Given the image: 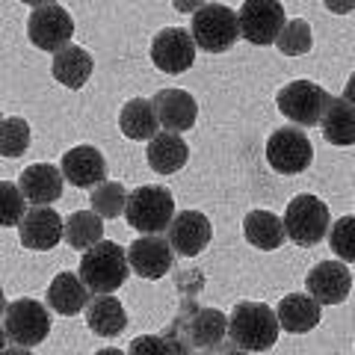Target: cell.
Wrapping results in <instances>:
<instances>
[{
	"mask_svg": "<svg viewBox=\"0 0 355 355\" xmlns=\"http://www.w3.org/2000/svg\"><path fill=\"white\" fill-rule=\"evenodd\" d=\"M279 317L263 302H237L228 317V340L240 352H263L279 340Z\"/></svg>",
	"mask_w": 355,
	"mask_h": 355,
	"instance_id": "cell-1",
	"label": "cell"
},
{
	"mask_svg": "<svg viewBox=\"0 0 355 355\" xmlns=\"http://www.w3.org/2000/svg\"><path fill=\"white\" fill-rule=\"evenodd\" d=\"M128 252L113 240H101L98 246L83 252L80 258V282L89 287V293L95 296H113L128 279Z\"/></svg>",
	"mask_w": 355,
	"mask_h": 355,
	"instance_id": "cell-2",
	"label": "cell"
},
{
	"mask_svg": "<svg viewBox=\"0 0 355 355\" xmlns=\"http://www.w3.org/2000/svg\"><path fill=\"white\" fill-rule=\"evenodd\" d=\"M125 216H128V225L137 228L142 237H154V234H160V231H169L172 219H175V198L160 184L137 187V190L128 196Z\"/></svg>",
	"mask_w": 355,
	"mask_h": 355,
	"instance_id": "cell-3",
	"label": "cell"
},
{
	"mask_svg": "<svg viewBox=\"0 0 355 355\" xmlns=\"http://www.w3.org/2000/svg\"><path fill=\"white\" fill-rule=\"evenodd\" d=\"M190 320L187 317H178V323L172 331H166L175 343L181 355H193V352H214L219 349V343L225 340V331H228V320L222 311L216 308H193L190 305Z\"/></svg>",
	"mask_w": 355,
	"mask_h": 355,
	"instance_id": "cell-4",
	"label": "cell"
},
{
	"mask_svg": "<svg viewBox=\"0 0 355 355\" xmlns=\"http://www.w3.org/2000/svg\"><path fill=\"white\" fill-rule=\"evenodd\" d=\"M190 36L196 42V48H202L207 53L231 51L234 48V42L240 39L237 12L234 9H228L225 3H202L193 12Z\"/></svg>",
	"mask_w": 355,
	"mask_h": 355,
	"instance_id": "cell-5",
	"label": "cell"
},
{
	"mask_svg": "<svg viewBox=\"0 0 355 355\" xmlns=\"http://www.w3.org/2000/svg\"><path fill=\"white\" fill-rule=\"evenodd\" d=\"M282 222H284V234L302 249L317 246L320 240H326L329 228H331V216H329L326 202H320V198L311 193L291 198Z\"/></svg>",
	"mask_w": 355,
	"mask_h": 355,
	"instance_id": "cell-6",
	"label": "cell"
},
{
	"mask_svg": "<svg viewBox=\"0 0 355 355\" xmlns=\"http://www.w3.org/2000/svg\"><path fill=\"white\" fill-rule=\"evenodd\" d=\"M275 104H279L282 116H287L293 125L314 128V125L323 121L326 110L331 104V95L314 80H293V83H287V86L279 89Z\"/></svg>",
	"mask_w": 355,
	"mask_h": 355,
	"instance_id": "cell-7",
	"label": "cell"
},
{
	"mask_svg": "<svg viewBox=\"0 0 355 355\" xmlns=\"http://www.w3.org/2000/svg\"><path fill=\"white\" fill-rule=\"evenodd\" d=\"M27 36L39 51L60 53L71 44L74 21L60 3H36L27 18Z\"/></svg>",
	"mask_w": 355,
	"mask_h": 355,
	"instance_id": "cell-8",
	"label": "cell"
},
{
	"mask_svg": "<svg viewBox=\"0 0 355 355\" xmlns=\"http://www.w3.org/2000/svg\"><path fill=\"white\" fill-rule=\"evenodd\" d=\"M3 329L15 347L33 349L51 335V314L36 299H15L3 314Z\"/></svg>",
	"mask_w": 355,
	"mask_h": 355,
	"instance_id": "cell-9",
	"label": "cell"
},
{
	"mask_svg": "<svg viewBox=\"0 0 355 355\" xmlns=\"http://www.w3.org/2000/svg\"><path fill=\"white\" fill-rule=\"evenodd\" d=\"M240 39L252 44H272L287 24L284 6L279 0H246L237 12Z\"/></svg>",
	"mask_w": 355,
	"mask_h": 355,
	"instance_id": "cell-10",
	"label": "cell"
},
{
	"mask_svg": "<svg viewBox=\"0 0 355 355\" xmlns=\"http://www.w3.org/2000/svg\"><path fill=\"white\" fill-rule=\"evenodd\" d=\"M314 160V146L302 130L296 128H279L266 139V163L282 175H299L305 172Z\"/></svg>",
	"mask_w": 355,
	"mask_h": 355,
	"instance_id": "cell-11",
	"label": "cell"
},
{
	"mask_svg": "<svg viewBox=\"0 0 355 355\" xmlns=\"http://www.w3.org/2000/svg\"><path fill=\"white\" fill-rule=\"evenodd\" d=\"M151 60L166 74H184L196 62V42L190 30L166 27L151 42Z\"/></svg>",
	"mask_w": 355,
	"mask_h": 355,
	"instance_id": "cell-12",
	"label": "cell"
},
{
	"mask_svg": "<svg viewBox=\"0 0 355 355\" xmlns=\"http://www.w3.org/2000/svg\"><path fill=\"white\" fill-rule=\"evenodd\" d=\"M308 296L320 305H340L347 302L352 291V272L347 263L340 261H320L314 270L305 275Z\"/></svg>",
	"mask_w": 355,
	"mask_h": 355,
	"instance_id": "cell-13",
	"label": "cell"
},
{
	"mask_svg": "<svg viewBox=\"0 0 355 355\" xmlns=\"http://www.w3.org/2000/svg\"><path fill=\"white\" fill-rule=\"evenodd\" d=\"M210 237H214V228H210V219L202 210H181L169 225V246L172 252L184 254V258L202 254Z\"/></svg>",
	"mask_w": 355,
	"mask_h": 355,
	"instance_id": "cell-14",
	"label": "cell"
},
{
	"mask_svg": "<svg viewBox=\"0 0 355 355\" xmlns=\"http://www.w3.org/2000/svg\"><path fill=\"white\" fill-rule=\"evenodd\" d=\"M65 222L53 207H27L24 219L18 225V237L33 252H48L62 240Z\"/></svg>",
	"mask_w": 355,
	"mask_h": 355,
	"instance_id": "cell-15",
	"label": "cell"
},
{
	"mask_svg": "<svg viewBox=\"0 0 355 355\" xmlns=\"http://www.w3.org/2000/svg\"><path fill=\"white\" fill-rule=\"evenodd\" d=\"M62 169L51 163H33L18 175V190L30 207H51L62 196Z\"/></svg>",
	"mask_w": 355,
	"mask_h": 355,
	"instance_id": "cell-16",
	"label": "cell"
},
{
	"mask_svg": "<svg viewBox=\"0 0 355 355\" xmlns=\"http://www.w3.org/2000/svg\"><path fill=\"white\" fill-rule=\"evenodd\" d=\"M154 113L166 133H181L190 130L198 119V104L187 89H163L154 95Z\"/></svg>",
	"mask_w": 355,
	"mask_h": 355,
	"instance_id": "cell-17",
	"label": "cell"
},
{
	"mask_svg": "<svg viewBox=\"0 0 355 355\" xmlns=\"http://www.w3.org/2000/svg\"><path fill=\"white\" fill-rule=\"evenodd\" d=\"M175 252L169 246V240H163L160 234L154 237H139L137 243H130L128 249V263L130 270L142 275V279H163L172 270Z\"/></svg>",
	"mask_w": 355,
	"mask_h": 355,
	"instance_id": "cell-18",
	"label": "cell"
},
{
	"mask_svg": "<svg viewBox=\"0 0 355 355\" xmlns=\"http://www.w3.org/2000/svg\"><path fill=\"white\" fill-rule=\"evenodd\" d=\"M62 178L80 190L107 181V160L95 146H77L69 154H62Z\"/></svg>",
	"mask_w": 355,
	"mask_h": 355,
	"instance_id": "cell-19",
	"label": "cell"
},
{
	"mask_svg": "<svg viewBox=\"0 0 355 355\" xmlns=\"http://www.w3.org/2000/svg\"><path fill=\"white\" fill-rule=\"evenodd\" d=\"M89 302H92V293H89V287L80 282V275L57 272V279L48 287V308L51 311H57L62 317H74V314H80V311H86Z\"/></svg>",
	"mask_w": 355,
	"mask_h": 355,
	"instance_id": "cell-20",
	"label": "cell"
},
{
	"mask_svg": "<svg viewBox=\"0 0 355 355\" xmlns=\"http://www.w3.org/2000/svg\"><path fill=\"white\" fill-rule=\"evenodd\" d=\"M275 317H279V326L284 331H291V335H305V331H311L320 320H323V305L314 302L308 293H291L279 302Z\"/></svg>",
	"mask_w": 355,
	"mask_h": 355,
	"instance_id": "cell-21",
	"label": "cell"
},
{
	"mask_svg": "<svg viewBox=\"0 0 355 355\" xmlns=\"http://www.w3.org/2000/svg\"><path fill=\"white\" fill-rule=\"evenodd\" d=\"M146 157H148V166L157 175H172V172L181 169L187 160H190V146L184 142L181 133H166V130H160L157 137L148 142Z\"/></svg>",
	"mask_w": 355,
	"mask_h": 355,
	"instance_id": "cell-22",
	"label": "cell"
},
{
	"mask_svg": "<svg viewBox=\"0 0 355 355\" xmlns=\"http://www.w3.org/2000/svg\"><path fill=\"white\" fill-rule=\"evenodd\" d=\"M119 128L128 139L151 142L160 133V121H157V113H154V104L146 101V98H130L119 113Z\"/></svg>",
	"mask_w": 355,
	"mask_h": 355,
	"instance_id": "cell-23",
	"label": "cell"
},
{
	"mask_svg": "<svg viewBox=\"0 0 355 355\" xmlns=\"http://www.w3.org/2000/svg\"><path fill=\"white\" fill-rule=\"evenodd\" d=\"M92 65H95L92 53H89L86 48H80V44H69V48H62L60 53H53L51 71L62 86L83 89V83L92 77Z\"/></svg>",
	"mask_w": 355,
	"mask_h": 355,
	"instance_id": "cell-24",
	"label": "cell"
},
{
	"mask_svg": "<svg viewBox=\"0 0 355 355\" xmlns=\"http://www.w3.org/2000/svg\"><path fill=\"white\" fill-rule=\"evenodd\" d=\"M243 234H246V240L261 252L282 249V243L287 240L284 222L275 214H270V210H252V214L243 219Z\"/></svg>",
	"mask_w": 355,
	"mask_h": 355,
	"instance_id": "cell-25",
	"label": "cell"
},
{
	"mask_svg": "<svg viewBox=\"0 0 355 355\" xmlns=\"http://www.w3.org/2000/svg\"><path fill=\"white\" fill-rule=\"evenodd\" d=\"M86 323L95 335L116 338L128 326V311L121 308V302L116 296H95L86 308Z\"/></svg>",
	"mask_w": 355,
	"mask_h": 355,
	"instance_id": "cell-26",
	"label": "cell"
},
{
	"mask_svg": "<svg viewBox=\"0 0 355 355\" xmlns=\"http://www.w3.org/2000/svg\"><path fill=\"white\" fill-rule=\"evenodd\" d=\"M326 142L331 146H355V107L343 98H331L323 121H320Z\"/></svg>",
	"mask_w": 355,
	"mask_h": 355,
	"instance_id": "cell-27",
	"label": "cell"
},
{
	"mask_svg": "<svg viewBox=\"0 0 355 355\" xmlns=\"http://www.w3.org/2000/svg\"><path fill=\"white\" fill-rule=\"evenodd\" d=\"M65 243L77 252H89L92 246L104 240V219L95 216L92 210H77L65 219V231H62Z\"/></svg>",
	"mask_w": 355,
	"mask_h": 355,
	"instance_id": "cell-28",
	"label": "cell"
},
{
	"mask_svg": "<svg viewBox=\"0 0 355 355\" xmlns=\"http://www.w3.org/2000/svg\"><path fill=\"white\" fill-rule=\"evenodd\" d=\"M92 214L95 216H101V219H116L125 214V207H128V190L121 184L116 181H104V184H98L95 190H92Z\"/></svg>",
	"mask_w": 355,
	"mask_h": 355,
	"instance_id": "cell-29",
	"label": "cell"
},
{
	"mask_svg": "<svg viewBox=\"0 0 355 355\" xmlns=\"http://www.w3.org/2000/svg\"><path fill=\"white\" fill-rule=\"evenodd\" d=\"M30 125L21 116L0 121V157H21L30 148Z\"/></svg>",
	"mask_w": 355,
	"mask_h": 355,
	"instance_id": "cell-30",
	"label": "cell"
},
{
	"mask_svg": "<svg viewBox=\"0 0 355 355\" xmlns=\"http://www.w3.org/2000/svg\"><path fill=\"white\" fill-rule=\"evenodd\" d=\"M275 44H279V51L287 53V57H302V53L311 51V44H314V36H311V24L305 18H293L287 21L282 36L275 39Z\"/></svg>",
	"mask_w": 355,
	"mask_h": 355,
	"instance_id": "cell-31",
	"label": "cell"
},
{
	"mask_svg": "<svg viewBox=\"0 0 355 355\" xmlns=\"http://www.w3.org/2000/svg\"><path fill=\"white\" fill-rule=\"evenodd\" d=\"M24 214H27V198L21 196L18 184L0 181V228L21 225Z\"/></svg>",
	"mask_w": 355,
	"mask_h": 355,
	"instance_id": "cell-32",
	"label": "cell"
},
{
	"mask_svg": "<svg viewBox=\"0 0 355 355\" xmlns=\"http://www.w3.org/2000/svg\"><path fill=\"white\" fill-rule=\"evenodd\" d=\"M329 246L340 263H355V216H340L329 228Z\"/></svg>",
	"mask_w": 355,
	"mask_h": 355,
	"instance_id": "cell-33",
	"label": "cell"
},
{
	"mask_svg": "<svg viewBox=\"0 0 355 355\" xmlns=\"http://www.w3.org/2000/svg\"><path fill=\"white\" fill-rule=\"evenodd\" d=\"M128 355H181L169 335H139L130 340Z\"/></svg>",
	"mask_w": 355,
	"mask_h": 355,
	"instance_id": "cell-34",
	"label": "cell"
},
{
	"mask_svg": "<svg viewBox=\"0 0 355 355\" xmlns=\"http://www.w3.org/2000/svg\"><path fill=\"white\" fill-rule=\"evenodd\" d=\"M343 101H347V104H352L355 107V74L349 77V80H347V86H343Z\"/></svg>",
	"mask_w": 355,
	"mask_h": 355,
	"instance_id": "cell-35",
	"label": "cell"
},
{
	"mask_svg": "<svg viewBox=\"0 0 355 355\" xmlns=\"http://www.w3.org/2000/svg\"><path fill=\"white\" fill-rule=\"evenodd\" d=\"M0 355H33V352H30V349H24V347H6Z\"/></svg>",
	"mask_w": 355,
	"mask_h": 355,
	"instance_id": "cell-36",
	"label": "cell"
},
{
	"mask_svg": "<svg viewBox=\"0 0 355 355\" xmlns=\"http://www.w3.org/2000/svg\"><path fill=\"white\" fill-rule=\"evenodd\" d=\"M95 355H128V352H121V349H116V347H107V349H98Z\"/></svg>",
	"mask_w": 355,
	"mask_h": 355,
	"instance_id": "cell-37",
	"label": "cell"
},
{
	"mask_svg": "<svg viewBox=\"0 0 355 355\" xmlns=\"http://www.w3.org/2000/svg\"><path fill=\"white\" fill-rule=\"evenodd\" d=\"M6 308H9V302H6V296H3V291H0V317L6 314Z\"/></svg>",
	"mask_w": 355,
	"mask_h": 355,
	"instance_id": "cell-38",
	"label": "cell"
},
{
	"mask_svg": "<svg viewBox=\"0 0 355 355\" xmlns=\"http://www.w3.org/2000/svg\"><path fill=\"white\" fill-rule=\"evenodd\" d=\"M3 349H6V329L0 326V352H3Z\"/></svg>",
	"mask_w": 355,
	"mask_h": 355,
	"instance_id": "cell-39",
	"label": "cell"
},
{
	"mask_svg": "<svg viewBox=\"0 0 355 355\" xmlns=\"http://www.w3.org/2000/svg\"><path fill=\"white\" fill-rule=\"evenodd\" d=\"M222 355H249V352H240V349H225Z\"/></svg>",
	"mask_w": 355,
	"mask_h": 355,
	"instance_id": "cell-40",
	"label": "cell"
},
{
	"mask_svg": "<svg viewBox=\"0 0 355 355\" xmlns=\"http://www.w3.org/2000/svg\"><path fill=\"white\" fill-rule=\"evenodd\" d=\"M0 121H3V116H0Z\"/></svg>",
	"mask_w": 355,
	"mask_h": 355,
	"instance_id": "cell-41",
	"label": "cell"
}]
</instances>
